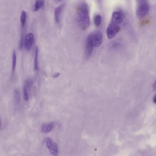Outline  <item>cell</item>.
I'll list each match as a JSON object with an SVG mask.
<instances>
[{
  "mask_svg": "<svg viewBox=\"0 0 156 156\" xmlns=\"http://www.w3.org/2000/svg\"><path fill=\"white\" fill-rule=\"evenodd\" d=\"M34 34L32 33H29L25 36L24 40V46L27 51H30L32 48L34 41Z\"/></svg>",
  "mask_w": 156,
  "mask_h": 156,
  "instance_id": "cell-6",
  "label": "cell"
},
{
  "mask_svg": "<svg viewBox=\"0 0 156 156\" xmlns=\"http://www.w3.org/2000/svg\"><path fill=\"white\" fill-rule=\"evenodd\" d=\"M125 18V15L122 12H115L112 14L111 22L119 25L123 21Z\"/></svg>",
  "mask_w": 156,
  "mask_h": 156,
  "instance_id": "cell-7",
  "label": "cell"
},
{
  "mask_svg": "<svg viewBox=\"0 0 156 156\" xmlns=\"http://www.w3.org/2000/svg\"><path fill=\"white\" fill-rule=\"evenodd\" d=\"M152 87H153V89L154 91H156V79L155 80V82L153 83V85H152Z\"/></svg>",
  "mask_w": 156,
  "mask_h": 156,
  "instance_id": "cell-16",
  "label": "cell"
},
{
  "mask_svg": "<svg viewBox=\"0 0 156 156\" xmlns=\"http://www.w3.org/2000/svg\"><path fill=\"white\" fill-rule=\"evenodd\" d=\"M138 3H143V2H147V0H137Z\"/></svg>",
  "mask_w": 156,
  "mask_h": 156,
  "instance_id": "cell-18",
  "label": "cell"
},
{
  "mask_svg": "<svg viewBox=\"0 0 156 156\" xmlns=\"http://www.w3.org/2000/svg\"><path fill=\"white\" fill-rule=\"evenodd\" d=\"M16 64H17V54L16 51L14 50L12 54V73H14L16 70Z\"/></svg>",
  "mask_w": 156,
  "mask_h": 156,
  "instance_id": "cell-12",
  "label": "cell"
},
{
  "mask_svg": "<svg viewBox=\"0 0 156 156\" xmlns=\"http://www.w3.org/2000/svg\"><path fill=\"white\" fill-rule=\"evenodd\" d=\"M32 85V82L31 80H26L24 84V87H23V99L25 101H28L29 100V94H28V89L30 88V87H31Z\"/></svg>",
  "mask_w": 156,
  "mask_h": 156,
  "instance_id": "cell-9",
  "label": "cell"
},
{
  "mask_svg": "<svg viewBox=\"0 0 156 156\" xmlns=\"http://www.w3.org/2000/svg\"><path fill=\"white\" fill-rule=\"evenodd\" d=\"M89 8L85 2H81L78 7V21L83 30H85L90 25Z\"/></svg>",
  "mask_w": 156,
  "mask_h": 156,
  "instance_id": "cell-1",
  "label": "cell"
},
{
  "mask_svg": "<svg viewBox=\"0 0 156 156\" xmlns=\"http://www.w3.org/2000/svg\"><path fill=\"white\" fill-rule=\"evenodd\" d=\"M54 123L53 122L45 123V124H44L42 126L41 130L43 133L47 134L52 131L53 129L54 128Z\"/></svg>",
  "mask_w": 156,
  "mask_h": 156,
  "instance_id": "cell-10",
  "label": "cell"
},
{
  "mask_svg": "<svg viewBox=\"0 0 156 156\" xmlns=\"http://www.w3.org/2000/svg\"><path fill=\"white\" fill-rule=\"evenodd\" d=\"M87 40L90 42L94 47H99L103 42V35L99 31H96L90 34Z\"/></svg>",
  "mask_w": 156,
  "mask_h": 156,
  "instance_id": "cell-2",
  "label": "cell"
},
{
  "mask_svg": "<svg viewBox=\"0 0 156 156\" xmlns=\"http://www.w3.org/2000/svg\"><path fill=\"white\" fill-rule=\"evenodd\" d=\"M94 22L95 25L97 27H98L101 24V22H102V17L100 15H96L94 19Z\"/></svg>",
  "mask_w": 156,
  "mask_h": 156,
  "instance_id": "cell-15",
  "label": "cell"
},
{
  "mask_svg": "<svg viewBox=\"0 0 156 156\" xmlns=\"http://www.w3.org/2000/svg\"><path fill=\"white\" fill-rule=\"evenodd\" d=\"M153 102L154 104L156 105V94L154 96V97H153Z\"/></svg>",
  "mask_w": 156,
  "mask_h": 156,
  "instance_id": "cell-19",
  "label": "cell"
},
{
  "mask_svg": "<svg viewBox=\"0 0 156 156\" xmlns=\"http://www.w3.org/2000/svg\"><path fill=\"white\" fill-rule=\"evenodd\" d=\"M60 73H56L55 74L53 75V77L54 78H56V77H58V76H60Z\"/></svg>",
  "mask_w": 156,
  "mask_h": 156,
  "instance_id": "cell-17",
  "label": "cell"
},
{
  "mask_svg": "<svg viewBox=\"0 0 156 156\" xmlns=\"http://www.w3.org/2000/svg\"><path fill=\"white\" fill-rule=\"evenodd\" d=\"M64 6V4H61L60 6H58L57 8H55V22L57 23H60V20H61V14H62V11Z\"/></svg>",
  "mask_w": 156,
  "mask_h": 156,
  "instance_id": "cell-8",
  "label": "cell"
},
{
  "mask_svg": "<svg viewBox=\"0 0 156 156\" xmlns=\"http://www.w3.org/2000/svg\"><path fill=\"white\" fill-rule=\"evenodd\" d=\"M44 0H37L35 3L34 6V11H38L39 9L42 8L44 5Z\"/></svg>",
  "mask_w": 156,
  "mask_h": 156,
  "instance_id": "cell-14",
  "label": "cell"
},
{
  "mask_svg": "<svg viewBox=\"0 0 156 156\" xmlns=\"http://www.w3.org/2000/svg\"><path fill=\"white\" fill-rule=\"evenodd\" d=\"M56 1L58 2H61L62 0H56Z\"/></svg>",
  "mask_w": 156,
  "mask_h": 156,
  "instance_id": "cell-20",
  "label": "cell"
},
{
  "mask_svg": "<svg viewBox=\"0 0 156 156\" xmlns=\"http://www.w3.org/2000/svg\"><path fill=\"white\" fill-rule=\"evenodd\" d=\"M45 143L46 147L51 154L53 156H57L58 154V147L57 144L54 142L53 140L50 138H47L45 140Z\"/></svg>",
  "mask_w": 156,
  "mask_h": 156,
  "instance_id": "cell-5",
  "label": "cell"
},
{
  "mask_svg": "<svg viewBox=\"0 0 156 156\" xmlns=\"http://www.w3.org/2000/svg\"><path fill=\"white\" fill-rule=\"evenodd\" d=\"M120 30V27L118 24L110 22L106 30V34L108 38L111 39L114 38L116 34Z\"/></svg>",
  "mask_w": 156,
  "mask_h": 156,
  "instance_id": "cell-3",
  "label": "cell"
},
{
  "mask_svg": "<svg viewBox=\"0 0 156 156\" xmlns=\"http://www.w3.org/2000/svg\"><path fill=\"white\" fill-rule=\"evenodd\" d=\"M26 16L27 13L25 11L23 10L21 13L20 15V23L22 29H24L26 24Z\"/></svg>",
  "mask_w": 156,
  "mask_h": 156,
  "instance_id": "cell-13",
  "label": "cell"
},
{
  "mask_svg": "<svg viewBox=\"0 0 156 156\" xmlns=\"http://www.w3.org/2000/svg\"><path fill=\"white\" fill-rule=\"evenodd\" d=\"M150 7L147 2L139 3L136 10V15L138 18L145 17L149 11Z\"/></svg>",
  "mask_w": 156,
  "mask_h": 156,
  "instance_id": "cell-4",
  "label": "cell"
},
{
  "mask_svg": "<svg viewBox=\"0 0 156 156\" xmlns=\"http://www.w3.org/2000/svg\"><path fill=\"white\" fill-rule=\"evenodd\" d=\"M39 49L38 47H36L34 52V68L35 71L39 70V63H38V56H39Z\"/></svg>",
  "mask_w": 156,
  "mask_h": 156,
  "instance_id": "cell-11",
  "label": "cell"
}]
</instances>
